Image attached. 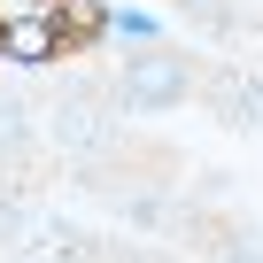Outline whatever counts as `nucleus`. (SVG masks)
Here are the masks:
<instances>
[{"label": "nucleus", "instance_id": "2", "mask_svg": "<svg viewBox=\"0 0 263 263\" xmlns=\"http://www.w3.org/2000/svg\"><path fill=\"white\" fill-rule=\"evenodd\" d=\"M186 93V70L171 54H147V62H132V85H124V108H171Z\"/></svg>", "mask_w": 263, "mask_h": 263}, {"label": "nucleus", "instance_id": "1", "mask_svg": "<svg viewBox=\"0 0 263 263\" xmlns=\"http://www.w3.org/2000/svg\"><path fill=\"white\" fill-rule=\"evenodd\" d=\"M62 47H70V31L54 16H8V24H0V54H8V62H47Z\"/></svg>", "mask_w": 263, "mask_h": 263}, {"label": "nucleus", "instance_id": "3", "mask_svg": "<svg viewBox=\"0 0 263 263\" xmlns=\"http://www.w3.org/2000/svg\"><path fill=\"white\" fill-rule=\"evenodd\" d=\"M116 31H124V39H155V16H140V8H116Z\"/></svg>", "mask_w": 263, "mask_h": 263}]
</instances>
